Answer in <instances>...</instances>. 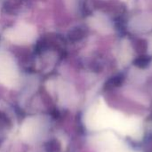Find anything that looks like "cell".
Wrapping results in <instances>:
<instances>
[{"mask_svg": "<svg viewBox=\"0 0 152 152\" xmlns=\"http://www.w3.org/2000/svg\"><path fill=\"white\" fill-rule=\"evenodd\" d=\"M59 144L56 141H51L46 144V151L47 152H58Z\"/></svg>", "mask_w": 152, "mask_h": 152, "instance_id": "obj_1", "label": "cell"}]
</instances>
